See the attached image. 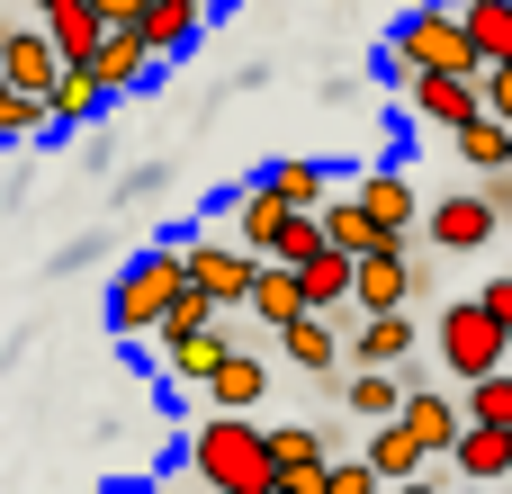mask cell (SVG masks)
<instances>
[{"instance_id":"obj_18","label":"cell","mask_w":512,"mask_h":494,"mask_svg":"<svg viewBox=\"0 0 512 494\" xmlns=\"http://www.w3.org/2000/svg\"><path fill=\"white\" fill-rule=\"evenodd\" d=\"M54 63H63V54L45 45V27H9V18H0V81H9V90H45Z\"/></svg>"},{"instance_id":"obj_20","label":"cell","mask_w":512,"mask_h":494,"mask_svg":"<svg viewBox=\"0 0 512 494\" xmlns=\"http://www.w3.org/2000/svg\"><path fill=\"white\" fill-rule=\"evenodd\" d=\"M153 351H162V369H171L180 387H198V369L225 351V315H216V324H171V333H153Z\"/></svg>"},{"instance_id":"obj_32","label":"cell","mask_w":512,"mask_h":494,"mask_svg":"<svg viewBox=\"0 0 512 494\" xmlns=\"http://www.w3.org/2000/svg\"><path fill=\"white\" fill-rule=\"evenodd\" d=\"M477 306H486V315H504V324H512V279H486V288H477Z\"/></svg>"},{"instance_id":"obj_22","label":"cell","mask_w":512,"mask_h":494,"mask_svg":"<svg viewBox=\"0 0 512 494\" xmlns=\"http://www.w3.org/2000/svg\"><path fill=\"white\" fill-rule=\"evenodd\" d=\"M243 306H252L261 324H288V315L306 306V288H297V261H252V288H243Z\"/></svg>"},{"instance_id":"obj_23","label":"cell","mask_w":512,"mask_h":494,"mask_svg":"<svg viewBox=\"0 0 512 494\" xmlns=\"http://www.w3.org/2000/svg\"><path fill=\"white\" fill-rule=\"evenodd\" d=\"M450 153H459L468 171L512 162V117H486V108H477V117H459V126H450Z\"/></svg>"},{"instance_id":"obj_25","label":"cell","mask_w":512,"mask_h":494,"mask_svg":"<svg viewBox=\"0 0 512 494\" xmlns=\"http://www.w3.org/2000/svg\"><path fill=\"white\" fill-rule=\"evenodd\" d=\"M369 468H378V486H405V477H423V450H414V432L387 414V423H369Z\"/></svg>"},{"instance_id":"obj_29","label":"cell","mask_w":512,"mask_h":494,"mask_svg":"<svg viewBox=\"0 0 512 494\" xmlns=\"http://www.w3.org/2000/svg\"><path fill=\"white\" fill-rule=\"evenodd\" d=\"M342 396H351V414H360V423H387V414H396V396H405V378H396V369H360V378H342Z\"/></svg>"},{"instance_id":"obj_17","label":"cell","mask_w":512,"mask_h":494,"mask_svg":"<svg viewBox=\"0 0 512 494\" xmlns=\"http://www.w3.org/2000/svg\"><path fill=\"white\" fill-rule=\"evenodd\" d=\"M198 396H207V405H225V414H252V405L270 396V369H261L252 351H234V342H225V351L198 369Z\"/></svg>"},{"instance_id":"obj_7","label":"cell","mask_w":512,"mask_h":494,"mask_svg":"<svg viewBox=\"0 0 512 494\" xmlns=\"http://www.w3.org/2000/svg\"><path fill=\"white\" fill-rule=\"evenodd\" d=\"M261 450H270V494H315L324 486L333 441L315 423H261Z\"/></svg>"},{"instance_id":"obj_14","label":"cell","mask_w":512,"mask_h":494,"mask_svg":"<svg viewBox=\"0 0 512 494\" xmlns=\"http://www.w3.org/2000/svg\"><path fill=\"white\" fill-rule=\"evenodd\" d=\"M351 198H360V216H369L378 234H414V207H423V198H414V171H405V162H369V171L351 180Z\"/></svg>"},{"instance_id":"obj_19","label":"cell","mask_w":512,"mask_h":494,"mask_svg":"<svg viewBox=\"0 0 512 494\" xmlns=\"http://www.w3.org/2000/svg\"><path fill=\"white\" fill-rule=\"evenodd\" d=\"M297 288H306V306L351 315V252H342V243H315V252L297 261Z\"/></svg>"},{"instance_id":"obj_16","label":"cell","mask_w":512,"mask_h":494,"mask_svg":"<svg viewBox=\"0 0 512 494\" xmlns=\"http://www.w3.org/2000/svg\"><path fill=\"white\" fill-rule=\"evenodd\" d=\"M36 99H45V126H63V135H81V126L108 117V90L90 81V63H54V81H45Z\"/></svg>"},{"instance_id":"obj_2","label":"cell","mask_w":512,"mask_h":494,"mask_svg":"<svg viewBox=\"0 0 512 494\" xmlns=\"http://www.w3.org/2000/svg\"><path fill=\"white\" fill-rule=\"evenodd\" d=\"M396 72H477V45H468V27H459L450 0H423L414 18H396V36H387V81H396Z\"/></svg>"},{"instance_id":"obj_30","label":"cell","mask_w":512,"mask_h":494,"mask_svg":"<svg viewBox=\"0 0 512 494\" xmlns=\"http://www.w3.org/2000/svg\"><path fill=\"white\" fill-rule=\"evenodd\" d=\"M27 135H45V99L0 81V144H27Z\"/></svg>"},{"instance_id":"obj_6","label":"cell","mask_w":512,"mask_h":494,"mask_svg":"<svg viewBox=\"0 0 512 494\" xmlns=\"http://www.w3.org/2000/svg\"><path fill=\"white\" fill-rule=\"evenodd\" d=\"M414 225H423V243H432V252H486V243L504 234V216L486 207V189H450V198L414 207Z\"/></svg>"},{"instance_id":"obj_4","label":"cell","mask_w":512,"mask_h":494,"mask_svg":"<svg viewBox=\"0 0 512 494\" xmlns=\"http://www.w3.org/2000/svg\"><path fill=\"white\" fill-rule=\"evenodd\" d=\"M477 369H512V324L468 297V306H441V387H459Z\"/></svg>"},{"instance_id":"obj_31","label":"cell","mask_w":512,"mask_h":494,"mask_svg":"<svg viewBox=\"0 0 512 494\" xmlns=\"http://www.w3.org/2000/svg\"><path fill=\"white\" fill-rule=\"evenodd\" d=\"M315 494H387V486H378L369 459H324V486H315Z\"/></svg>"},{"instance_id":"obj_28","label":"cell","mask_w":512,"mask_h":494,"mask_svg":"<svg viewBox=\"0 0 512 494\" xmlns=\"http://www.w3.org/2000/svg\"><path fill=\"white\" fill-rule=\"evenodd\" d=\"M261 189H270L279 207H315V198L333 189V171H324V162H270V171H261Z\"/></svg>"},{"instance_id":"obj_26","label":"cell","mask_w":512,"mask_h":494,"mask_svg":"<svg viewBox=\"0 0 512 494\" xmlns=\"http://www.w3.org/2000/svg\"><path fill=\"white\" fill-rule=\"evenodd\" d=\"M279 216H288V207H279V198H270V189L252 180V189L234 198V216H225V225H234L225 243H243V252H270V234H279Z\"/></svg>"},{"instance_id":"obj_27","label":"cell","mask_w":512,"mask_h":494,"mask_svg":"<svg viewBox=\"0 0 512 494\" xmlns=\"http://www.w3.org/2000/svg\"><path fill=\"white\" fill-rule=\"evenodd\" d=\"M459 423H512V378H504V369L459 378Z\"/></svg>"},{"instance_id":"obj_5","label":"cell","mask_w":512,"mask_h":494,"mask_svg":"<svg viewBox=\"0 0 512 494\" xmlns=\"http://www.w3.org/2000/svg\"><path fill=\"white\" fill-rule=\"evenodd\" d=\"M171 261H180V279H189L198 297L243 306V288H252V261H261V252H243V243H225V234H171Z\"/></svg>"},{"instance_id":"obj_1","label":"cell","mask_w":512,"mask_h":494,"mask_svg":"<svg viewBox=\"0 0 512 494\" xmlns=\"http://www.w3.org/2000/svg\"><path fill=\"white\" fill-rule=\"evenodd\" d=\"M189 477L216 494H270V450H261V423L252 414H225L207 405L198 432H189Z\"/></svg>"},{"instance_id":"obj_34","label":"cell","mask_w":512,"mask_h":494,"mask_svg":"<svg viewBox=\"0 0 512 494\" xmlns=\"http://www.w3.org/2000/svg\"><path fill=\"white\" fill-rule=\"evenodd\" d=\"M207 9H234V0H207Z\"/></svg>"},{"instance_id":"obj_12","label":"cell","mask_w":512,"mask_h":494,"mask_svg":"<svg viewBox=\"0 0 512 494\" xmlns=\"http://www.w3.org/2000/svg\"><path fill=\"white\" fill-rule=\"evenodd\" d=\"M153 54H144V36L135 27H99V45H90V81L108 90V99H135V90H153Z\"/></svg>"},{"instance_id":"obj_33","label":"cell","mask_w":512,"mask_h":494,"mask_svg":"<svg viewBox=\"0 0 512 494\" xmlns=\"http://www.w3.org/2000/svg\"><path fill=\"white\" fill-rule=\"evenodd\" d=\"M90 9H99V27H126L135 18V0H90Z\"/></svg>"},{"instance_id":"obj_9","label":"cell","mask_w":512,"mask_h":494,"mask_svg":"<svg viewBox=\"0 0 512 494\" xmlns=\"http://www.w3.org/2000/svg\"><path fill=\"white\" fill-rule=\"evenodd\" d=\"M342 360L351 369H405L414 360V315L405 306H360V324L342 333Z\"/></svg>"},{"instance_id":"obj_8","label":"cell","mask_w":512,"mask_h":494,"mask_svg":"<svg viewBox=\"0 0 512 494\" xmlns=\"http://www.w3.org/2000/svg\"><path fill=\"white\" fill-rule=\"evenodd\" d=\"M441 477H459V486H504L512 477V423H459L450 450H441Z\"/></svg>"},{"instance_id":"obj_15","label":"cell","mask_w":512,"mask_h":494,"mask_svg":"<svg viewBox=\"0 0 512 494\" xmlns=\"http://www.w3.org/2000/svg\"><path fill=\"white\" fill-rule=\"evenodd\" d=\"M135 36H144V54L153 63H171V54H189L198 36H207V0H135V18H126Z\"/></svg>"},{"instance_id":"obj_21","label":"cell","mask_w":512,"mask_h":494,"mask_svg":"<svg viewBox=\"0 0 512 494\" xmlns=\"http://www.w3.org/2000/svg\"><path fill=\"white\" fill-rule=\"evenodd\" d=\"M36 27H45V45L63 63H90V45H99V9L90 0H36Z\"/></svg>"},{"instance_id":"obj_3","label":"cell","mask_w":512,"mask_h":494,"mask_svg":"<svg viewBox=\"0 0 512 494\" xmlns=\"http://www.w3.org/2000/svg\"><path fill=\"white\" fill-rule=\"evenodd\" d=\"M171 288H180V261H171V243L135 252V261L117 270V288H108V333H117V342H153V324H162Z\"/></svg>"},{"instance_id":"obj_24","label":"cell","mask_w":512,"mask_h":494,"mask_svg":"<svg viewBox=\"0 0 512 494\" xmlns=\"http://www.w3.org/2000/svg\"><path fill=\"white\" fill-rule=\"evenodd\" d=\"M450 9H459V27H468L477 63H512V0H450Z\"/></svg>"},{"instance_id":"obj_13","label":"cell","mask_w":512,"mask_h":494,"mask_svg":"<svg viewBox=\"0 0 512 494\" xmlns=\"http://www.w3.org/2000/svg\"><path fill=\"white\" fill-rule=\"evenodd\" d=\"M396 90H405V108L423 117V126H459V117H477V72H396Z\"/></svg>"},{"instance_id":"obj_11","label":"cell","mask_w":512,"mask_h":494,"mask_svg":"<svg viewBox=\"0 0 512 494\" xmlns=\"http://www.w3.org/2000/svg\"><path fill=\"white\" fill-rule=\"evenodd\" d=\"M270 333H279V360H288V369H306V378H333V369H342V315L297 306V315L270 324Z\"/></svg>"},{"instance_id":"obj_10","label":"cell","mask_w":512,"mask_h":494,"mask_svg":"<svg viewBox=\"0 0 512 494\" xmlns=\"http://www.w3.org/2000/svg\"><path fill=\"white\" fill-rule=\"evenodd\" d=\"M396 423L414 432L423 468H441V450H450V432H459V396H450L441 378H405V396H396Z\"/></svg>"}]
</instances>
